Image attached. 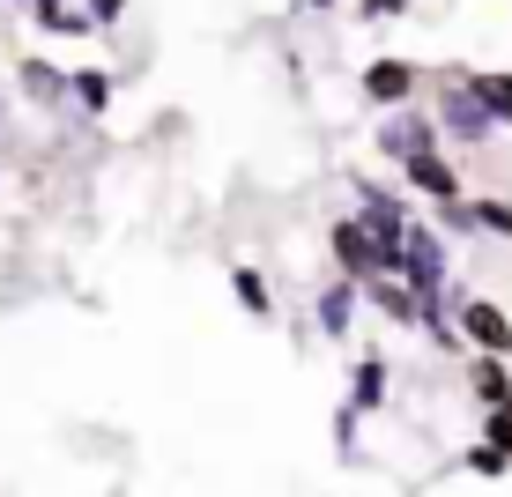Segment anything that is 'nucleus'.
<instances>
[{"label": "nucleus", "mask_w": 512, "mask_h": 497, "mask_svg": "<svg viewBox=\"0 0 512 497\" xmlns=\"http://www.w3.org/2000/svg\"><path fill=\"white\" fill-rule=\"evenodd\" d=\"M357 416H386L394 408V364L379 357V349H357V364H349V394H342Z\"/></svg>", "instance_id": "nucleus-11"}, {"label": "nucleus", "mask_w": 512, "mask_h": 497, "mask_svg": "<svg viewBox=\"0 0 512 497\" xmlns=\"http://www.w3.org/2000/svg\"><path fill=\"white\" fill-rule=\"evenodd\" d=\"M423 104L438 112V134H446V149H490L498 141V119L483 112V97L468 90V67H438Z\"/></svg>", "instance_id": "nucleus-1"}, {"label": "nucleus", "mask_w": 512, "mask_h": 497, "mask_svg": "<svg viewBox=\"0 0 512 497\" xmlns=\"http://www.w3.org/2000/svg\"><path fill=\"white\" fill-rule=\"evenodd\" d=\"M297 15H334V8H349V0H290Z\"/></svg>", "instance_id": "nucleus-25"}, {"label": "nucleus", "mask_w": 512, "mask_h": 497, "mask_svg": "<svg viewBox=\"0 0 512 497\" xmlns=\"http://www.w3.org/2000/svg\"><path fill=\"white\" fill-rule=\"evenodd\" d=\"M401 282H409L416 297H438V290H453V238L438 230L431 216H416L409 223V238H401Z\"/></svg>", "instance_id": "nucleus-5"}, {"label": "nucleus", "mask_w": 512, "mask_h": 497, "mask_svg": "<svg viewBox=\"0 0 512 497\" xmlns=\"http://www.w3.org/2000/svg\"><path fill=\"white\" fill-rule=\"evenodd\" d=\"M0 8H30V0H0Z\"/></svg>", "instance_id": "nucleus-27"}, {"label": "nucleus", "mask_w": 512, "mask_h": 497, "mask_svg": "<svg viewBox=\"0 0 512 497\" xmlns=\"http://www.w3.org/2000/svg\"><path fill=\"white\" fill-rule=\"evenodd\" d=\"M231 297H238V312H245V319H260V327L275 319V282L260 275L253 260H231Z\"/></svg>", "instance_id": "nucleus-15"}, {"label": "nucleus", "mask_w": 512, "mask_h": 497, "mask_svg": "<svg viewBox=\"0 0 512 497\" xmlns=\"http://www.w3.org/2000/svg\"><path fill=\"white\" fill-rule=\"evenodd\" d=\"M334 460H342V468H364V416L349 401H334Z\"/></svg>", "instance_id": "nucleus-17"}, {"label": "nucleus", "mask_w": 512, "mask_h": 497, "mask_svg": "<svg viewBox=\"0 0 512 497\" xmlns=\"http://www.w3.org/2000/svg\"><path fill=\"white\" fill-rule=\"evenodd\" d=\"M349 216L372 230L379 245H401L416 223V193L401 179H372V171H349Z\"/></svg>", "instance_id": "nucleus-2"}, {"label": "nucleus", "mask_w": 512, "mask_h": 497, "mask_svg": "<svg viewBox=\"0 0 512 497\" xmlns=\"http://www.w3.org/2000/svg\"><path fill=\"white\" fill-rule=\"evenodd\" d=\"M468 201H475L483 238H505V245H512V201H505V193H468Z\"/></svg>", "instance_id": "nucleus-19"}, {"label": "nucleus", "mask_w": 512, "mask_h": 497, "mask_svg": "<svg viewBox=\"0 0 512 497\" xmlns=\"http://www.w3.org/2000/svg\"><path fill=\"white\" fill-rule=\"evenodd\" d=\"M327 260H334V275L372 282V275H394V268H401V245H379L357 216H334V223H327Z\"/></svg>", "instance_id": "nucleus-6"}, {"label": "nucleus", "mask_w": 512, "mask_h": 497, "mask_svg": "<svg viewBox=\"0 0 512 497\" xmlns=\"http://www.w3.org/2000/svg\"><path fill=\"white\" fill-rule=\"evenodd\" d=\"M461 386H468V408H475V416H490V408H512V357H483V349H468Z\"/></svg>", "instance_id": "nucleus-12"}, {"label": "nucleus", "mask_w": 512, "mask_h": 497, "mask_svg": "<svg viewBox=\"0 0 512 497\" xmlns=\"http://www.w3.org/2000/svg\"><path fill=\"white\" fill-rule=\"evenodd\" d=\"M15 97H23L30 112L60 119V112H75V75L52 67V60H38V52H23V60H15Z\"/></svg>", "instance_id": "nucleus-7"}, {"label": "nucleus", "mask_w": 512, "mask_h": 497, "mask_svg": "<svg viewBox=\"0 0 512 497\" xmlns=\"http://www.w3.org/2000/svg\"><path fill=\"white\" fill-rule=\"evenodd\" d=\"M372 112H401V104H423V90H431V67L423 60H401V52H379V60L357 67V82H349Z\"/></svg>", "instance_id": "nucleus-4"}, {"label": "nucleus", "mask_w": 512, "mask_h": 497, "mask_svg": "<svg viewBox=\"0 0 512 497\" xmlns=\"http://www.w3.org/2000/svg\"><path fill=\"white\" fill-rule=\"evenodd\" d=\"M394 179L409 186L423 208H438V201H468V179H461V164H453L446 149H431V156H416V164H401Z\"/></svg>", "instance_id": "nucleus-9"}, {"label": "nucleus", "mask_w": 512, "mask_h": 497, "mask_svg": "<svg viewBox=\"0 0 512 497\" xmlns=\"http://www.w3.org/2000/svg\"><path fill=\"white\" fill-rule=\"evenodd\" d=\"M468 90L483 97V112L498 119V134H512V67H468Z\"/></svg>", "instance_id": "nucleus-16"}, {"label": "nucleus", "mask_w": 512, "mask_h": 497, "mask_svg": "<svg viewBox=\"0 0 512 497\" xmlns=\"http://www.w3.org/2000/svg\"><path fill=\"white\" fill-rule=\"evenodd\" d=\"M75 75V112L82 119H112V104H119V67H67Z\"/></svg>", "instance_id": "nucleus-14"}, {"label": "nucleus", "mask_w": 512, "mask_h": 497, "mask_svg": "<svg viewBox=\"0 0 512 497\" xmlns=\"http://www.w3.org/2000/svg\"><path fill=\"white\" fill-rule=\"evenodd\" d=\"M431 223L446 230V238H483V223H475V201H438Z\"/></svg>", "instance_id": "nucleus-20"}, {"label": "nucleus", "mask_w": 512, "mask_h": 497, "mask_svg": "<svg viewBox=\"0 0 512 497\" xmlns=\"http://www.w3.org/2000/svg\"><path fill=\"white\" fill-rule=\"evenodd\" d=\"M8 112H15V104H8V82H0V134H8Z\"/></svg>", "instance_id": "nucleus-26"}, {"label": "nucleus", "mask_w": 512, "mask_h": 497, "mask_svg": "<svg viewBox=\"0 0 512 497\" xmlns=\"http://www.w3.org/2000/svg\"><path fill=\"white\" fill-rule=\"evenodd\" d=\"M461 334H468V349H483V357H512V312L498 297L461 290Z\"/></svg>", "instance_id": "nucleus-10"}, {"label": "nucleus", "mask_w": 512, "mask_h": 497, "mask_svg": "<svg viewBox=\"0 0 512 497\" xmlns=\"http://www.w3.org/2000/svg\"><path fill=\"white\" fill-rule=\"evenodd\" d=\"M475 438H483V446H498V453L512 460V408H490V416H483V431H475Z\"/></svg>", "instance_id": "nucleus-23"}, {"label": "nucleus", "mask_w": 512, "mask_h": 497, "mask_svg": "<svg viewBox=\"0 0 512 497\" xmlns=\"http://www.w3.org/2000/svg\"><path fill=\"white\" fill-rule=\"evenodd\" d=\"M82 8H90L97 38H112V30H127V8H134V0H82Z\"/></svg>", "instance_id": "nucleus-22"}, {"label": "nucleus", "mask_w": 512, "mask_h": 497, "mask_svg": "<svg viewBox=\"0 0 512 497\" xmlns=\"http://www.w3.org/2000/svg\"><path fill=\"white\" fill-rule=\"evenodd\" d=\"M364 312H379L386 327L416 334V312H423V297H416V290H409L401 275H372V282H364Z\"/></svg>", "instance_id": "nucleus-13"}, {"label": "nucleus", "mask_w": 512, "mask_h": 497, "mask_svg": "<svg viewBox=\"0 0 512 497\" xmlns=\"http://www.w3.org/2000/svg\"><path fill=\"white\" fill-rule=\"evenodd\" d=\"M357 30H394V23H416V0H349Z\"/></svg>", "instance_id": "nucleus-18"}, {"label": "nucleus", "mask_w": 512, "mask_h": 497, "mask_svg": "<svg viewBox=\"0 0 512 497\" xmlns=\"http://www.w3.org/2000/svg\"><path fill=\"white\" fill-rule=\"evenodd\" d=\"M186 134V112H156L149 119V141H179Z\"/></svg>", "instance_id": "nucleus-24"}, {"label": "nucleus", "mask_w": 512, "mask_h": 497, "mask_svg": "<svg viewBox=\"0 0 512 497\" xmlns=\"http://www.w3.org/2000/svg\"><path fill=\"white\" fill-rule=\"evenodd\" d=\"M0 193H8V171H0Z\"/></svg>", "instance_id": "nucleus-28"}, {"label": "nucleus", "mask_w": 512, "mask_h": 497, "mask_svg": "<svg viewBox=\"0 0 512 497\" xmlns=\"http://www.w3.org/2000/svg\"><path fill=\"white\" fill-rule=\"evenodd\" d=\"M461 468L475 475V483H498V475H512V460H505L498 446H483V438H475V446L461 453Z\"/></svg>", "instance_id": "nucleus-21"}, {"label": "nucleus", "mask_w": 512, "mask_h": 497, "mask_svg": "<svg viewBox=\"0 0 512 497\" xmlns=\"http://www.w3.org/2000/svg\"><path fill=\"white\" fill-rule=\"evenodd\" d=\"M357 319H364V282L327 275L320 290H312V334H320V342H349Z\"/></svg>", "instance_id": "nucleus-8"}, {"label": "nucleus", "mask_w": 512, "mask_h": 497, "mask_svg": "<svg viewBox=\"0 0 512 497\" xmlns=\"http://www.w3.org/2000/svg\"><path fill=\"white\" fill-rule=\"evenodd\" d=\"M0 15H8V8H0Z\"/></svg>", "instance_id": "nucleus-29"}, {"label": "nucleus", "mask_w": 512, "mask_h": 497, "mask_svg": "<svg viewBox=\"0 0 512 497\" xmlns=\"http://www.w3.org/2000/svg\"><path fill=\"white\" fill-rule=\"evenodd\" d=\"M431 149H446V134H438V112H431V104H401V112H379V127H372V156H379L386 171L416 164V156H431Z\"/></svg>", "instance_id": "nucleus-3"}]
</instances>
